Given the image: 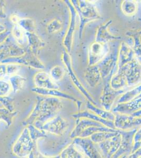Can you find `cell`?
Listing matches in <instances>:
<instances>
[{"label":"cell","instance_id":"obj_2","mask_svg":"<svg viewBox=\"0 0 141 158\" xmlns=\"http://www.w3.org/2000/svg\"><path fill=\"white\" fill-rule=\"evenodd\" d=\"M36 143L31 137L29 129L25 127L13 146V153L19 158L27 157L32 151L37 149Z\"/></svg>","mask_w":141,"mask_h":158},{"label":"cell","instance_id":"obj_15","mask_svg":"<svg viewBox=\"0 0 141 158\" xmlns=\"http://www.w3.org/2000/svg\"><path fill=\"white\" fill-rule=\"evenodd\" d=\"M11 20L15 24H18L22 27L27 32L34 33V23L30 19H20L18 16H13Z\"/></svg>","mask_w":141,"mask_h":158},{"label":"cell","instance_id":"obj_12","mask_svg":"<svg viewBox=\"0 0 141 158\" xmlns=\"http://www.w3.org/2000/svg\"><path fill=\"white\" fill-rule=\"evenodd\" d=\"M72 117H73L74 118H77V119L81 118H88V119H90L92 120L100 123L102 125H103L105 127H106L107 128L112 129L116 130L115 128L114 124L113 121L106 120H105L104 118H100L97 115L94 114L93 113H89V112H79L77 114H73L72 115Z\"/></svg>","mask_w":141,"mask_h":158},{"label":"cell","instance_id":"obj_21","mask_svg":"<svg viewBox=\"0 0 141 158\" xmlns=\"http://www.w3.org/2000/svg\"><path fill=\"white\" fill-rule=\"evenodd\" d=\"M12 89L14 92L20 91L25 85L26 80L25 78L19 75L11 76L9 79Z\"/></svg>","mask_w":141,"mask_h":158},{"label":"cell","instance_id":"obj_30","mask_svg":"<svg viewBox=\"0 0 141 158\" xmlns=\"http://www.w3.org/2000/svg\"><path fill=\"white\" fill-rule=\"evenodd\" d=\"M125 158H141V148L131 153Z\"/></svg>","mask_w":141,"mask_h":158},{"label":"cell","instance_id":"obj_28","mask_svg":"<svg viewBox=\"0 0 141 158\" xmlns=\"http://www.w3.org/2000/svg\"><path fill=\"white\" fill-rule=\"evenodd\" d=\"M7 65L0 63V79L7 77Z\"/></svg>","mask_w":141,"mask_h":158},{"label":"cell","instance_id":"obj_16","mask_svg":"<svg viewBox=\"0 0 141 158\" xmlns=\"http://www.w3.org/2000/svg\"><path fill=\"white\" fill-rule=\"evenodd\" d=\"M27 34L29 40V45L31 47V50L36 54L39 49L44 46V43L34 33L27 32Z\"/></svg>","mask_w":141,"mask_h":158},{"label":"cell","instance_id":"obj_29","mask_svg":"<svg viewBox=\"0 0 141 158\" xmlns=\"http://www.w3.org/2000/svg\"><path fill=\"white\" fill-rule=\"evenodd\" d=\"M11 33V32L9 30L4 31V32L0 34V44H2L4 40L8 37Z\"/></svg>","mask_w":141,"mask_h":158},{"label":"cell","instance_id":"obj_19","mask_svg":"<svg viewBox=\"0 0 141 158\" xmlns=\"http://www.w3.org/2000/svg\"><path fill=\"white\" fill-rule=\"evenodd\" d=\"M118 130L112 129L107 128L105 126L102 127H91L86 128L84 131H83L80 136L79 138H89L94 133H98L100 132H115Z\"/></svg>","mask_w":141,"mask_h":158},{"label":"cell","instance_id":"obj_5","mask_svg":"<svg viewBox=\"0 0 141 158\" xmlns=\"http://www.w3.org/2000/svg\"><path fill=\"white\" fill-rule=\"evenodd\" d=\"M68 126V124L64 118L57 116L45 123L42 130L56 135H62Z\"/></svg>","mask_w":141,"mask_h":158},{"label":"cell","instance_id":"obj_27","mask_svg":"<svg viewBox=\"0 0 141 158\" xmlns=\"http://www.w3.org/2000/svg\"><path fill=\"white\" fill-rule=\"evenodd\" d=\"M62 24L57 20L52 21L48 26V31L49 33H53L59 31L61 29Z\"/></svg>","mask_w":141,"mask_h":158},{"label":"cell","instance_id":"obj_36","mask_svg":"<svg viewBox=\"0 0 141 158\" xmlns=\"http://www.w3.org/2000/svg\"><path fill=\"white\" fill-rule=\"evenodd\" d=\"M0 29H5V27L3 25L0 24Z\"/></svg>","mask_w":141,"mask_h":158},{"label":"cell","instance_id":"obj_23","mask_svg":"<svg viewBox=\"0 0 141 158\" xmlns=\"http://www.w3.org/2000/svg\"><path fill=\"white\" fill-rule=\"evenodd\" d=\"M64 71L63 69L60 66H56L52 69L50 72V76L54 81H57L62 79L64 76Z\"/></svg>","mask_w":141,"mask_h":158},{"label":"cell","instance_id":"obj_8","mask_svg":"<svg viewBox=\"0 0 141 158\" xmlns=\"http://www.w3.org/2000/svg\"><path fill=\"white\" fill-rule=\"evenodd\" d=\"M74 143L79 146L89 158H103L102 155L95 146L90 138H76L74 139Z\"/></svg>","mask_w":141,"mask_h":158},{"label":"cell","instance_id":"obj_22","mask_svg":"<svg viewBox=\"0 0 141 158\" xmlns=\"http://www.w3.org/2000/svg\"><path fill=\"white\" fill-rule=\"evenodd\" d=\"M12 90L10 83L6 80L0 79V97H6Z\"/></svg>","mask_w":141,"mask_h":158},{"label":"cell","instance_id":"obj_18","mask_svg":"<svg viewBox=\"0 0 141 158\" xmlns=\"http://www.w3.org/2000/svg\"><path fill=\"white\" fill-rule=\"evenodd\" d=\"M70 9L71 10L72 13L71 24L70 28L68 30V33L66 35V37L65 38L64 41V45L67 48L68 52L71 50L72 39V35H73V33L74 29L75 18V12L74 11L73 7H72V6H70Z\"/></svg>","mask_w":141,"mask_h":158},{"label":"cell","instance_id":"obj_13","mask_svg":"<svg viewBox=\"0 0 141 158\" xmlns=\"http://www.w3.org/2000/svg\"><path fill=\"white\" fill-rule=\"evenodd\" d=\"M11 32L16 41L21 45H29V40L27 32L18 24H15Z\"/></svg>","mask_w":141,"mask_h":158},{"label":"cell","instance_id":"obj_17","mask_svg":"<svg viewBox=\"0 0 141 158\" xmlns=\"http://www.w3.org/2000/svg\"><path fill=\"white\" fill-rule=\"evenodd\" d=\"M118 132V130L115 132H100L93 134L89 138L95 144H99L112 138Z\"/></svg>","mask_w":141,"mask_h":158},{"label":"cell","instance_id":"obj_20","mask_svg":"<svg viewBox=\"0 0 141 158\" xmlns=\"http://www.w3.org/2000/svg\"><path fill=\"white\" fill-rule=\"evenodd\" d=\"M87 106L89 109L91 110L92 111L94 112L96 115L100 117L101 118H104L106 120L114 121L115 115H114L112 113L108 111H104L94 106L93 104L90 103L88 102L87 103Z\"/></svg>","mask_w":141,"mask_h":158},{"label":"cell","instance_id":"obj_25","mask_svg":"<svg viewBox=\"0 0 141 158\" xmlns=\"http://www.w3.org/2000/svg\"><path fill=\"white\" fill-rule=\"evenodd\" d=\"M122 9L126 15H133L136 11L135 4L130 1L124 2L122 4Z\"/></svg>","mask_w":141,"mask_h":158},{"label":"cell","instance_id":"obj_9","mask_svg":"<svg viewBox=\"0 0 141 158\" xmlns=\"http://www.w3.org/2000/svg\"><path fill=\"white\" fill-rule=\"evenodd\" d=\"M34 83L39 88L46 89H59V86L54 81L50 74L46 72H40L35 74L34 77Z\"/></svg>","mask_w":141,"mask_h":158},{"label":"cell","instance_id":"obj_26","mask_svg":"<svg viewBox=\"0 0 141 158\" xmlns=\"http://www.w3.org/2000/svg\"><path fill=\"white\" fill-rule=\"evenodd\" d=\"M141 148V128L137 130L134 135V146L133 149L132 153L137 151Z\"/></svg>","mask_w":141,"mask_h":158},{"label":"cell","instance_id":"obj_10","mask_svg":"<svg viewBox=\"0 0 141 158\" xmlns=\"http://www.w3.org/2000/svg\"><path fill=\"white\" fill-rule=\"evenodd\" d=\"M104 126L101 123L96 122L88 118H83L80 120L78 118L76 121V126L73 130L72 131L70 135V138L74 139L76 138H79L86 128H89L91 127H102Z\"/></svg>","mask_w":141,"mask_h":158},{"label":"cell","instance_id":"obj_4","mask_svg":"<svg viewBox=\"0 0 141 158\" xmlns=\"http://www.w3.org/2000/svg\"><path fill=\"white\" fill-rule=\"evenodd\" d=\"M137 131L136 129L130 131L118 130L121 135V142L120 148L112 158H121L128 156L132 153L134 146V135Z\"/></svg>","mask_w":141,"mask_h":158},{"label":"cell","instance_id":"obj_32","mask_svg":"<svg viewBox=\"0 0 141 158\" xmlns=\"http://www.w3.org/2000/svg\"><path fill=\"white\" fill-rule=\"evenodd\" d=\"M38 158H60V156H52V157H48V156H44L41 154L39 153V154L38 155Z\"/></svg>","mask_w":141,"mask_h":158},{"label":"cell","instance_id":"obj_37","mask_svg":"<svg viewBox=\"0 0 141 158\" xmlns=\"http://www.w3.org/2000/svg\"><path fill=\"white\" fill-rule=\"evenodd\" d=\"M126 156H123V157H122L121 158H126Z\"/></svg>","mask_w":141,"mask_h":158},{"label":"cell","instance_id":"obj_3","mask_svg":"<svg viewBox=\"0 0 141 158\" xmlns=\"http://www.w3.org/2000/svg\"><path fill=\"white\" fill-rule=\"evenodd\" d=\"M1 64H16L25 65L34 68L42 69L44 68V65L39 61L36 54L32 51H27L22 56L15 57H10L3 60L0 62Z\"/></svg>","mask_w":141,"mask_h":158},{"label":"cell","instance_id":"obj_11","mask_svg":"<svg viewBox=\"0 0 141 158\" xmlns=\"http://www.w3.org/2000/svg\"><path fill=\"white\" fill-rule=\"evenodd\" d=\"M31 90H32V91L35 94L44 95V96H50V97L56 98H63L65 99H69L70 100L73 101L74 102H77L79 107L80 106V102L75 98L72 97L71 95L58 91L57 90H56V89H46L39 88L36 87V88L32 89Z\"/></svg>","mask_w":141,"mask_h":158},{"label":"cell","instance_id":"obj_14","mask_svg":"<svg viewBox=\"0 0 141 158\" xmlns=\"http://www.w3.org/2000/svg\"><path fill=\"white\" fill-rule=\"evenodd\" d=\"M60 156V158H84L83 153L77 149L73 142L62 151Z\"/></svg>","mask_w":141,"mask_h":158},{"label":"cell","instance_id":"obj_31","mask_svg":"<svg viewBox=\"0 0 141 158\" xmlns=\"http://www.w3.org/2000/svg\"><path fill=\"white\" fill-rule=\"evenodd\" d=\"M0 17L2 18H6V14L4 13L3 10V2L0 1Z\"/></svg>","mask_w":141,"mask_h":158},{"label":"cell","instance_id":"obj_34","mask_svg":"<svg viewBox=\"0 0 141 158\" xmlns=\"http://www.w3.org/2000/svg\"><path fill=\"white\" fill-rule=\"evenodd\" d=\"M4 46H5V45H4V44H1L0 45V52H1V51L3 49Z\"/></svg>","mask_w":141,"mask_h":158},{"label":"cell","instance_id":"obj_24","mask_svg":"<svg viewBox=\"0 0 141 158\" xmlns=\"http://www.w3.org/2000/svg\"><path fill=\"white\" fill-rule=\"evenodd\" d=\"M104 47L100 44H94L91 48L92 56L97 58H100L104 56L105 52Z\"/></svg>","mask_w":141,"mask_h":158},{"label":"cell","instance_id":"obj_33","mask_svg":"<svg viewBox=\"0 0 141 158\" xmlns=\"http://www.w3.org/2000/svg\"><path fill=\"white\" fill-rule=\"evenodd\" d=\"M133 116H134V117H139V116H141V109L139 110L138 111L135 112H134V113H133L132 114Z\"/></svg>","mask_w":141,"mask_h":158},{"label":"cell","instance_id":"obj_1","mask_svg":"<svg viewBox=\"0 0 141 158\" xmlns=\"http://www.w3.org/2000/svg\"><path fill=\"white\" fill-rule=\"evenodd\" d=\"M36 99L37 102L34 109L29 117L22 122V126L27 127L32 124L42 130L45 123L56 117L57 112L62 108V104L57 98L38 95Z\"/></svg>","mask_w":141,"mask_h":158},{"label":"cell","instance_id":"obj_6","mask_svg":"<svg viewBox=\"0 0 141 158\" xmlns=\"http://www.w3.org/2000/svg\"><path fill=\"white\" fill-rule=\"evenodd\" d=\"M116 130H124L141 126V118L125 114H116L113 121Z\"/></svg>","mask_w":141,"mask_h":158},{"label":"cell","instance_id":"obj_35","mask_svg":"<svg viewBox=\"0 0 141 158\" xmlns=\"http://www.w3.org/2000/svg\"><path fill=\"white\" fill-rule=\"evenodd\" d=\"M4 30H5V29H0V34H1V33L3 32H4Z\"/></svg>","mask_w":141,"mask_h":158},{"label":"cell","instance_id":"obj_7","mask_svg":"<svg viewBox=\"0 0 141 158\" xmlns=\"http://www.w3.org/2000/svg\"><path fill=\"white\" fill-rule=\"evenodd\" d=\"M121 142V135L119 131L112 138L98 144L102 154L106 158H112L120 148Z\"/></svg>","mask_w":141,"mask_h":158}]
</instances>
